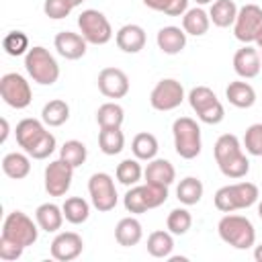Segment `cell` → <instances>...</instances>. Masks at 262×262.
<instances>
[{
  "mask_svg": "<svg viewBox=\"0 0 262 262\" xmlns=\"http://www.w3.org/2000/svg\"><path fill=\"white\" fill-rule=\"evenodd\" d=\"M123 205H125L127 213H131V215H141V213L149 211V209H147V203H145V196H143L141 184L129 186V190H127L125 196H123Z\"/></svg>",
  "mask_w": 262,
  "mask_h": 262,
  "instance_id": "obj_40",
  "label": "cell"
},
{
  "mask_svg": "<svg viewBox=\"0 0 262 262\" xmlns=\"http://www.w3.org/2000/svg\"><path fill=\"white\" fill-rule=\"evenodd\" d=\"M141 237H143V227H141L139 219H135V217H123L115 227V239L123 248L137 246L141 242Z\"/></svg>",
  "mask_w": 262,
  "mask_h": 262,
  "instance_id": "obj_24",
  "label": "cell"
},
{
  "mask_svg": "<svg viewBox=\"0 0 262 262\" xmlns=\"http://www.w3.org/2000/svg\"><path fill=\"white\" fill-rule=\"evenodd\" d=\"M156 43H158V49L162 53H166V55H178L186 47V33L180 27L168 25V27H162L158 31Z\"/></svg>",
  "mask_w": 262,
  "mask_h": 262,
  "instance_id": "obj_20",
  "label": "cell"
},
{
  "mask_svg": "<svg viewBox=\"0 0 262 262\" xmlns=\"http://www.w3.org/2000/svg\"><path fill=\"white\" fill-rule=\"evenodd\" d=\"M115 176L123 186H135L143 176V168L137 158H125L123 162L117 164Z\"/></svg>",
  "mask_w": 262,
  "mask_h": 262,
  "instance_id": "obj_35",
  "label": "cell"
},
{
  "mask_svg": "<svg viewBox=\"0 0 262 262\" xmlns=\"http://www.w3.org/2000/svg\"><path fill=\"white\" fill-rule=\"evenodd\" d=\"M143 178H145V182L170 186L176 180V170H174L172 162H168L164 158H154L147 162V166L143 170Z\"/></svg>",
  "mask_w": 262,
  "mask_h": 262,
  "instance_id": "obj_21",
  "label": "cell"
},
{
  "mask_svg": "<svg viewBox=\"0 0 262 262\" xmlns=\"http://www.w3.org/2000/svg\"><path fill=\"white\" fill-rule=\"evenodd\" d=\"M260 68H262V57H260V51L254 49L250 43L239 47L233 55V70L239 78L244 80H252L260 74Z\"/></svg>",
  "mask_w": 262,
  "mask_h": 262,
  "instance_id": "obj_16",
  "label": "cell"
},
{
  "mask_svg": "<svg viewBox=\"0 0 262 262\" xmlns=\"http://www.w3.org/2000/svg\"><path fill=\"white\" fill-rule=\"evenodd\" d=\"M55 147H57V141H55V135L51 133V131H47L27 154L33 158V160H47L53 151H55Z\"/></svg>",
  "mask_w": 262,
  "mask_h": 262,
  "instance_id": "obj_41",
  "label": "cell"
},
{
  "mask_svg": "<svg viewBox=\"0 0 262 262\" xmlns=\"http://www.w3.org/2000/svg\"><path fill=\"white\" fill-rule=\"evenodd\" d=\"M262 27V8L258 4H244L237 10L235 23H233V35L244 45L254 43L256 35Z\"/></svg>",
  "mask_w": 262,
  "mask_h": 262,
  "instance_id": "obj_12",
  "label": "cell"
},
{
  "mask_svg": "<svg viewBox=\"0 0 262 262\" xmlns=\"http://www.w3.org/2000/svg\"><path fill=\"white\" fill-rule=\"evenodd\" d=\"M23 252H25V246H20V244H16V242H12V239L0 235V258H2L4 262L18 260V258L23 256Z\"/></svg>",
  "mask_w": 262,
  "mask_h": 262,
  "instance_id": "obj_45",
  "label": "cell"
},
{
  "mask_svg": "<svg viewBox=\"0 0 262 262\" xmlns=\"http://www.w3.org/2000/svg\"><path fill=\"white\" fill-rule=\"evenodd\" d=\"M98 90L106 98H123L129 92V78L119 68H102L98 74Z\"/></svg>",
  "mask_w": 262,
  "mask_h": 262,
  "instance_id": "obj_15",
  "label": "cell"
},
{
  "mask_svg": "<svg viewBox=\"0 0 262 262\" xmlns=\"http://www.w3.org/2000/svg\"><path fill=\"white\" fill-rule=\"evenodd\" d=\"M84 250V239L80 233L76 231H61L53 237L51 246H49V252L55 260L59 262H70V260H76Z\"/></svg>",
  "mask_w": 262,
  "mask_h": 262,
  "instance_id": "obj_14",
  "label": "cell"
},
{
  "mask_svg": "<svg viewBox=\"0 0 262 262\" xmlns=\"http://www.w3.org/2000/svg\"><path fill=\"white\" fill-rule=\"evenodd\" d=\"M244 147L250 156H262V123H254L246 129Z\"/></svg>",
  "mask_w": 262,
  "mask_h": 262,
  "instance_id": "obj_43",
  "label": "cell"
},
{
  "mask_svg": "<svg viewBox=\"0 0 262 262\" xmlns=\"http://www.w3.org/2000/svg\"><path fill=\"white\" fill-rule=\"evenodd\" d=\"M39 229L41 227L37 225V221H33L23 211L8 213L4 223H2V235L12 239V242H16V244H20V246H25V248H29V246H33L37 242Z\"/></svg>",
  "mask_w": 262,
  "mask_h": 262,
  "instance_id": "obj_8",
  "label": "cell"
},
{
  "mask_svg": "<svg viewBox=\"0 0 262 262\" xmlns=\"http://www.w3.org/2000/svg\"><path fill=\"white\" fill-rule=\"evenodd\" d=\"M72 10H74V6H72L70 0H45V2H43V12H45V16H49V18H53V20L66 18Z\"/></svg>",
  "mask_w": 262,
  "mask_h": 262,
  "instance_id": "obj_44",
  "label": "cell"
},
{
  "mask_svg": "<svg viewBox=\"0 0 262 262\" xmlns=\"http://www.w3.org/2000/svg\"><path fill=\"white\" fill-rule=\"evenodd\" d=\"M237 6L233 0H215L209 8V18L215 27L219 29H227V27H233L235 23V16H237Z\"/></svg>",
  "mask_w": 262,
  "mask_h": 262,
  "instance_id": "obj_27",
  "label": "cell"
},
{
  "mask_svg": "<svg viewBox=\"0 0 262 262\" xmlns=\"http://www.w3.org/2000/svg\"><path fill=\"white\" fill-rule=\"evenodd\" d=\"M215 162L225 178L239 180L250 172V160L244 154V145L233 133H223L213 147Z\"/></svg>",
  "mask_w": 262,
  "mask_h": 262,
  "instance_id": "obj_1",
  "label": "cell"
},
{
  "mask_svg": "<svg viewBox=\"0 0 262 262\" xmlns=\"http://www.w3.org/2000/svg\"><path fill=\"white\" fill-rule=\"evenodd\" d=\"M98 147L104 156H117L123 151L125 147V135L121 131V127H113V129H100L98 131Z\"/></svg>",
  "mask_w": 262,
  "mask_h": 262,
  "instance_id": "obj_32",
  "label": "cell"
},
{
  "mask_svg": "<svg viewBox=\"0 0 262 262\" xmlns=\"http://www.w3.org/2000/svg\"><path fill=\"white\" fill-rule=\"evenodd\" d=\"M147 8L164 12L168 16H182L188 10V0H141Z\"/></svg>",
  "mask_w": 262,
  "mask_h": 262,
  "instance_id": "obj_39",
  "label": "cell"
},
{
  "mask_svg": "<svg viewBox=\"0 0 262 262\" xmlns=\"http://www.w3.org/2000/svg\"><path fill=\"white\" fill-rule=\"evenodd\" d=\"M225 98L229 104H233L235 108H250L254 106L256 102V90L252 84L248 82H242V80H235V82H229L227 88H225Z\"/></svg>",
  "mask_w": 262,
  "mask_h": 262,
  "instance_id": "obj_23",
  "label": "cell"
},
{
  "mask_svg": "<svg viewBox=\"0 0 262 262\" xmlns=\"http://www.w3.org/2000/svg\"><path fill=\"white\" fill-rule=\"evenodd\" d=\"M174 250V237L170 231H151L147 237V254L154 258H170Z\"/></svg>",
  "mask_w": 262,
  "mask_h": 262,
  "instance_id": "obj_33",
  "label": "cell"
},
{
  "mask_svg": "<svg viewBox=\"0 0 262 262\" xmlns=\"http://www.w3.org/2000/svg\"><path fill=\"white\" fill-rule=\"evenodd\" d=\"M53 45L57 49V53L66 59H80L86 53L88 41L80 35V33H72V31H61L55 35Z\"/></svg>",
  "mask_w": 262,
  "mask_h": 262,
  "instance_id": "obj_17",
  "label": "cell"
},
{
  "mask_svg": "<svg viewBox=\"0 0 262 262\" xmlns=\"http://www.w3.org/2000/svg\"><path fill=\"white\" fill-rule=\"evenodd\" d=\"M45 133H47L45 123L39 121V119H33V117H27V119L18 121V123H16V129H14L16 143H18L25 151H29Z\"/></svg>",
  "mask_w": 262,
  "mask_h": 262,
  "instance_id": "obj_19",
  "label": "cell"
},
{
  "mask_svg": "<svg viewBox=\"0 0 262 262\" xmlns=\"http://www.w3.org/2000/svg\"><path fill=\"white\" fill-rule=\"evenodd\" d=\"M141 188H143V196H145L147 209H156V207H160V205H164L168 201V186L145 182V184H141Z\"/></svg>",
  "mask_w": 262,
  "mask_h": 262,
  "instance_id": "obj_42",
  "label": "cell"
},
{
  "mask_svg": "<svg viewBox=\"0 0 262 262\" xmlns=\"http://www.w3.org/2000/svg\"><path fill=\"white\" fill-rule=\"evenodd\" d=\"M211 27V18H209V12H205L201 6H194V8H188L184 14H182V29L186 35H192V37H203Z\"/></svg>",
  "mask_w": 262,
  "mask_h": 262,
  "instance_id": "obj_26",
  "label": "cell"
},
{
  "mask_svg": "<svg viewBox=\"0 0 262 262\" xmlns=\"http://www.w3.org/2000/svg\"><path fill=\"white\" fill-rule=\"evenodd\" d=\"M125 121V111L121 104L117 102H104L98 106L96 111V123L100 129H113V127H121Z\"/></svg>",
  "mask_w": 262,
  "mask_h": 262,
  "instance_id": "obj_34",
  "label": "cell"
},
{
  "mask_svg": "<svg viewBox=\"0 0 262 262\" xmlns=\"http://www.w3.org/2000/svg\"><path fill=\"white\" fill-rule=\"evenodd\" d=\"M217 233L225 244L233 246L235 250H248L256 244L254 223L244 215H233V213L223 215L217 223Z\"/></svg>",
  "mask_w": 262,
  "mask_h": 262,
  "instance_id": "obj_3",
  "label": "cell"
},
{
  "mask_svg": "<svg viewBox=\"0 0 262 262\" xmlns=\"http://www.w3.org/2000/svg\"><path fill=\"white\" fill-rule=\"evenodd\" d=\"M258 217H260V219H262V201H260V203H258Z\"/></svg>",
  "mask_w": 262,
  "mask_h": 262,
  "instance_id": "obj_51",
  "label": "cell"
},
{
  "mask_svg": "<svg viewBox=\"0 0 262 262\" xmlns=\"http://www.w3.org/2000/svg\"><path fill=\"white\" fill-rule=\"evenodd\" d=\"M2 172L12 180H23L31 172V156L25 151H10L2 158Z\"/></svg>",
  "mask_w": 262,
  "mask_h": 262,
  "instance_id": "obj_25",
  "label": "cell"
},
{
  "mask_svg": "<svg viewBox=\"0 0 262 262\" xmlns=\"http://www.w3.org/2000/svg\"><path fill=\"white\" fill-rule=\"evenodd\" d=\"M25 70L31 76L33 82L41 86H51L59 78V63L57 59L49 53V49L35 45L27 51L25 55Z\"/></svg>",
  "mask_w": 262,
  "mask_h": 262,
  "instance_id": "obj_4",
  "label": "cell"
},
{
  "mask_svg": "<svg viewBox=\"0 0 262 262\" xmlns=\"http://www.w3.org/2000/svg\"><path fill=\"white\" fill-rule=\"evenodd\" d=\"M61 209H63L66 221L72 223V225H80V223L88 221V217H90V205L82 196H68L63 201Z\"/></svg>",
  "mask_w": 262,
  "mask_h": 262,
  "instance_id": "obj_31",
  "label": "cell"
},
{
  "mask_svg": "<svg viewBox=\"0 0 262 262\" xmlns=\"http://www.w3.org/2000/svg\"><path fill=\"white\" fill-rule=\"evenodd\" d=\"M194 2H196L199 6H203V4H213L215 0H194Z\"/></svg>",
  "mask_w": 262,
  "mask_h": 262,
  "instance_id": "obj_49",
  "label": "cell"
},
{
  "mask_svg": "<svg viewBox=\"0 0 262 262\" xmlns=\"http://www.w3.org/2000/svg\"><path fill=\"white\" fill-rule=\"evenodd\" d=\"M260 57H262V47H260Z\"/></svg>",
  "mask_w": 262,
  "mask_h": 262,
  "instance_id": "obj_52",
  "label": "cell"
},
{
  "mask_svg": "<svg viewBox=\"0 0 262 262\" xmlns=\"http://www.w3.org/2000/svg\"><path fill=\"white\" fill-rule=\"evenodd\" d=\"M0 96L8 106H12L16 111L27 108L33 100L31 84L18 72H8L0 78Z\"/></svg>",
  "mask_w": 262,
  "mask_h": 262,
  "instance_id": "obj_10",
  "label": "cell"
},
{
  "mask_svg": "<svg viewBox=\"0 0 262 262\" xmlns=\"http://www.w3.org/2000/svg\"><path fill=\"white\" fill-rule=\"evenodd\" d=\"M68 119H70V104L61 98H53L41 108V121L47 127H61Z\"/></svg>",
  "mask_w": 262,
  "mask_h": 262,
  "instance_id": "obj_28",
  "label": "cell"
},
{
  "mask_svg": "<svg viewBox=\"0 0 262 262\" xmlns=\"http://www.w3.org/2000/svg\"><path fill=\"white\" fill-rule=\"evenodd\" d=\"M70 2H72V6H74V8H76V6H80V4H82V2H84V0H70Z\"/></svg>",
  "mask_w": 262,
  "mask_h": 262,
  "instance_id": "obj_50",
  "label": "cell"
},
{
  "mask_svg": "<svg viewBox=\"0 0 262 262\" xmlns=\"http://www.w3.org/2000/svg\"><path fill=\"white\" fill-rule=\"evenodd\" d=\"M188 104L194 111L196 119L207 125H219L225 117V108L221 100L209 86H194L188 92Z\"/></svg>",
  "mask_w": 262,
  "mask_h": 262,
  "instance_id": "obj_6",
  "label": "cell"
},
{
  "mask_svg": "<svg viewBox=\"0 0 262 262\" xmlns=\"http://www.w3.org/2000/svg\"><path fill=\"white\" fill-rule=\"evenodd\" d=\"M258 186L254 182H233V184H225L221 186L215 196L213 203L221 213H233L239 209H248L254 203H258Z\"/></svg>",
  "mask_w": 262,
  "mask_h": 262,
  "instance_id": "obj_2",
  "label": "cell"
},
{
  "mask_svg": "<svg viewBox=\"0 0 262 262\" xmlns=\"http://www.w3.org/2000/svg\"><path fill=\"white\" fill-rule=\"evenodd\" d=\"M78 29H80V35L90 45H106L113 39V27L108 18L96 8H86L80 12Z\"/></svg>",
  "mask_w": 262,
  "mask_h": 262,
  "instance_id": "obj_7",
  "label": "cell"
},
{
  "mask_svg": "<svg viewBox=\"0 0 262 262\" xmlns=\"http://www.w3.org/2000/svg\"><path fill=\"white\" fill-rule=\"evenodd\" d=\"M59 158L63 162H68L72 168H80L88 158V149H86V145L82 141L70 139L59 147Z\"/></svg>",
  "mask_w": 262,
  "mask_h": 262,
  "instance_id": "obj_36",
  "label": "cell"
},
{
  "mask_svg": "<svg viewBox=\"0 0 262 262\" xmlns=\"http://www.w3.org/2000/svg\"><path fill=\"white\" fill-rule=\"evenodd\" d=\"M192 225V215L184 207H176L166 217V227L172 235H184Z\"/></svg>",
  "mask_w": 262,
  "mask_h": 262,
  "instance_id": "obj_37",
  "label": "cell"
},
{
  "mask_svg": "<svg viewBox=\"0 0 262 262\" xmlns=\"http://www.w3.org/2000/svg\"><path fill=\"white\" fill-rule=\"evenodd\" d=\"M158 149H160V145H158L156 135H154V133H147V131L137 133V135L133 137V141H131V151H133V156H135L137 160H141V162L154 160V158L158 156Z\"/></svg>",
  "mask_w": 262,
  "mask_h": 262,
  "instance_id": "obj_29",
  "label": "cell"
},
{
  "mask_svg": "<svg viewBox=\"0 0 262 262\" xmlns=\"http://www.w3.org/2000/svg\"><path fill=\"white\" fill-rule=\"evenodd\" d=\"M254 260H256V262H262V244L254 248Z\"/></svg>",
  "mask_w": 262,
  "mask_h": 262,
  "instance_id": "obj_47",
  "label": "cell"
},
{
  "mask_svg": "<svg viewBox=\"0 0 262 262\" xmlns=\"http://www.w3.org/2000/svg\"><path fill=\"white\" fill-rule=\"evenodd\" d=\"M182 100H184V86L176 78H164V80H160L154 86L151 94H149L151 108L162 111V113L174 111L176 106L182 104Z\"/></svg>",
  "mask_w": 262,
  "mask_h": 262,
  "instance_id": "obj_11",
  "label": "cell"
},
{
  "mask_svg": "<svg viewBox=\"0 0 262 262\" xmlns=\"http://www.w3.org/2000/svg\"><path fill=\"white\" fill-rule=\"evenodd\" d=\"M2 47H4V51H6L8 55H12V57L27 55V51L31 49V47H29V37H27V33H23V31H10V33H6L4 39H2Z\"/></svg>",
  "mask_w": 262,
  "mask_h": 262,
  "instance_id": "obj_38",
  "label": "cell"
},
{
  "mask_svg": "<svg viewBox=\"0 0 262 262\" xmlns=\"http://www.w3.org/2000/svg\"><path fill=\"white\" fill-rule=\"evenodd\" d=\"M63 209L57 207L55 203H43L35 209V221L37 225L47 231V233H55L61 229V223H63Z\"/></svg>",
  "mask_w": 262,
  "mask_h": 262,
  "instance_id": "obj_22",
  "label": "cell"
},
{
  "mask_svg": "<svg viewBox=\"0 0 262 262\" xmlns=\"http://www.w3.org/2000/svg\"><path fill=\"white\" fill-rule=\"evenodd\" d=\"M74 170L68 162H63L61 158L49 162L45 166V174H43V180H45V190L49 196H63L70 186H72V178H74Z\"/></svg>",
  "mask_w": 262,
  "mask_h": 262,
  "instance_id": "obj_13",
  "label": "cell"
},
{
  "mask_svg": "<svg viewBox=\"0 0 262 262\" xmlns=\"http://www.w3.org/2000/svg\"><path fill=\"white\" fill-rule=\"evenodd\" d=\"M256 45H258V49L262 47V27H260V31H258V35H256V41H254Z\"/></svg>",
  "mask_w": 262,
  "mask_h": 262,
  "instance_id": "obj_48",
  "label": "cell"
},
{
  "mask_svg": "<svg viewBox=\"0 0 262 262\" xmlns=\"http://www.w3.org/2000/svg\"><path fill=\"white\" fill-rule=\"evenodd\" d=\"M172 137H174V149L182 160H194L203 149L201 127L190 117H178L172 123Z\"/></svg>",
  "mask_w": 262,
  "mask_h": 262,
  "instance_id": "obj_5",
  "label": "cell"
},
{
  "mask_svg": "<svg viewBox=\"0 0 262 262\" xmlns=\"http://www.w3.org/2000/svg\"><path fill=\"white\" fill-rule=\"evenodd\" d=\"M115 43L125 53H139L145 47V31H143V27H139L135 23L123 25L115 33Z\"/></svg>",
  "mask_w": 262,
  "mask_h": 262,
  "instance_id": "obj_18",
  "label": "cell"
},
{
  "mask_svg": "<svg viewBox=\"0 0 262 262\" xmlns=\"http://www.w3.org/2000/svg\"><path fill=\"white\" fill-rule=\"evenodd\" d=\"M203 190H205V186L196 176H186L176 186V199L182 205L190 207V205H196L203 199Z\"/></svg>",
  "mask_w": 262,
  "mask_h": 262,
  "instance_id": "obj_30",
  "label": "cell"
},
{
  "mask_svg": "<svg viewBox=\"0 0 262 262\" xmlns=\"http://www.w3.org/2000/svg\"><path fill=\"white\" fill-rule=\"evenodd\" d=\"M88 194L92 201V207L100 213H108L117 207L119 194L115 188V180L106 172H94L88 180Z\"/></svg>",
  "mask_w": 262,
  "mask_h": 262,
  "instance_id": "obj_9",
  "label": "cell"
},
{
  "mask_svg": "<svg viewBox=\"0 0 262 262\" xmlns=\"http://www.w3.org/2000/svg\"><path fill=\"white\" fill-rule=\"evenodd\" d=\"M8 131H10V129H8V121L2 119V135H0V141H2V143H4L6 137H8Z\"/></svg>",
  "mask_w": 262,
  "mask_h": 262,
  "instance_id": "obj_46",
  "label": "cell"
}]
</instances>
